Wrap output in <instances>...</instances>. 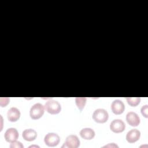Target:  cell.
Masks as SVG:
<instances>
[{"label":"cell","mask_w":148,"mask_h":148,"mask_svg":"<svg viewBox=\"0 0 148 148\" xmlns=\"http://www.w3.org/2000/svg\"><path fill=\"white\" fill-rule=\"evenodd\" d=\"M45 108L46 110L50 114H56L59 113L61 110L60 103L56 100L50 99L47 101L45 104Z\"/></svg>","instance_id":"6da1fadb"},{"label":"cell","mask_w":148,"mask_h":148,"mask_svg":"<svg viewBox=\"0 0 148 148\" xmlns=\"http://www.w3.org/2000/svg\"><path fill=\"white\" fill-rule=\"evenodd\" d=\"M44 112L45 106L40 103H36L31 106L29 115L32 119L36 120L40 119L43 115Z\"/></svg>","instance_id":"7a4b0ae2"},{"label":"cell","mask_w":148,"mask_h":148,"mask_svg":"<svg viewBox=\"0 0 148 148\" xmlns=\"http://www.w3.org/2000/svg\"><path fill=\"white\" fill-rule=\"evenodd\" d=\"M92 117L95 122L98 123H104L107 121L109 117V114L105 109L99 108L94 110Z\"/></svg>","instance_id":"3957f363"},{"label":"cell","mask_w":148,"mask_h":148,"mask_svg":"<svg viewBox=\"0 0 148 148\" xmlns=\"http://www.w3.org/2000/svg\"><path fill=\"white\" fill-rule=\"evenodd\" d=\"M60 140L59 135L54 132H49L47 134L44 138L45 144L49 147H54L57 146Z\"/></svg>","instance_id":"277c9868"},{"label":"cell","mask_w":148,"mask_h":148,"mask_svg":"<svg viewBox=\"0 0 148 148\" xmlns=\"http://www.w3.org/2000/svg\"><path fill=\"white\" fill-rule=\"evenodd\" d=\"M80 140L75 135H69L65 139L62 147L77 148L80 146Z\"/></svg>","instance_id":"5b68a950"},{"label":"cell","mask_w":148,"mask_h":148,"mask_svg":"<svg viewBox=\"0 0 148 148\" xmlns=\"http://www.w3.org/2000/svg\"><path fill=\"white\" fill-rule=\"evenodd\" d=\"M125 124L121 119H114L110 124V129L114 133H120L124 131Z\"/></svg>","instance_id":"8992f818"},{"label":"cell","mask_w":148,"mask_h":148,"mask_svg":"<svg viewBox=\"0 0 148 148\" xmlns=\"http://www.w3.org/2000/svg\"><path fill=\"white\" fill-rule=\"evenodd\" d=\"M4 138L8 142H14L18 138V132L15 128H8L4 134Z\"/></svg>","instance_id":"52a82bcc"},{"label":"cell","mask_w":148,"mask_h":148,"mask_svg":"<svg viewBox=\"0 0 148 148\" xmlns=\"http://www.w3.org/2000/svg\"><path fill=\"white\" fill-rule=\"evenodd\" d=\"M111 109L115 114H120L123 113L125 109V105L123 102L120 99L114 100L111 104Z\"/></svg>","instance_id":"ba28073f"},{"label":"cell","mask_w":148,"mask_h":148,"mask_svg":"<svg viewBox=\"0 0 148 148\" xmlns=\"http://www.w3.org/2000/svg\"><path fill=\"white\" fill-rule=\"evenodd\" d=\"M126 120L127 123L132 127L138 126L140 122V117L137 113L134 112H129L127 114Z\"/></svg>","instance_id":"9c48e42d"},{"label":"cell","mask_w":148,"mask_h":148,"mask_svg":"<svg viewBox=\"0 0 148 148\" xmlns=\"http://www.w3.org/2000/svg\"><path fill=\"white\" fill-rule=\"evenodd\" d=\"M140 136V132L137 129L130 130L126 135V140L130 143H134L138 140Z\"/></svg>","instance_id":"30bf717a"},{"label":"cell","mask_w":148,"mask_h":148,"mask_svg":"<svg viewBox=\"0 0 148 148\" xmlns=\"http://www.w3.org/2000/svg\"><path fill=\"white\" fill-rule=\"evenodd\" d=\"M20 112L16 107H12L7 112V117L9 121L12 122H15L17 121L20 117Z\"/></svg>","instance_id":"8fae6325"},{"label":"cell","mask_w":148,"mask_h":148,"mask_svg":"<svg viewBox=\"0 0 148 148\" xmlns=\"http://www.w3.org/2000/svg\"><path fill=\"white\" fill-rule=\"evenodd\" d=\"M22 136L23 139L27 141H32L36 139L37 132L35 130L31 128L25 129L23 131Z\"/></svg>","instance_id":"7c38bea8"},{"label":"cell","mask_w":148,"mask_h":148,"mask_svg":"<svg viewBox=\"0 0 148 148\" xmlns=\"http://www.w3.org/2000/svg\"><path fill=\"white\" fill-rule=\"evenodd\" d=\"M81 137L86 140H91L95 136V133L91 128H84L80 131Z\"/></svg>","instance_id":"4fadbf2b"},{"label":"cell","mask_w":148,"mask_h":148,"mask_svg":"<svg viewBox=\"0 0 148 148\" xmlns=\"http://www.w3.org/2000/svg\"><path fill=\"white\" fill-rule=\"evenodd\" d=\"M87 98L86 97H76L75 98V102L77 107L82 111L86 105Z\"/></svg>","instance_id":"5bb4252c"},{"label":"cell","mask_w":148,"mask_h":148,"mask_svg":"<svg viewBox=\"0 0 148 148\" xmlns=\"http://www.w3.org/2000/svg\"><path fill=\"white\" fill-rule=\"evenodd\" d=\"M126 99L128 103L131 106H137L140 101V97H127Z\"/></svg>","instance_id":"9a60e30c"},{"label":"cell","mask_w":148,"mask_h":148,"mask_svg":"<svg viewBox=\"0 0 148 148\" xmlns=\"http://www.w3.org/2000/svg\"><path fill=\"white\" fill-rule=\"evenodd\" d=\"M9 147L10 148H14V147H17V148H23L24 147L23 145L19 141H15L14 142L11 143V144L10 145Z\"/></svg>","instance_id":"2e32d148"},{"label":"cell","mask_w":148,"mask_h":148,"mask_svg":"<svg viewBox=\"0 0 148 148\" xmlns=\"http://www.w3.org/2000/svg\"><path fill=\"white\" fill-rule=\"evenodd\" d=\"M147 110H148V105H143L142 108H141V109H140V111H141V113L146 118H147L148 117V112H147Z\"/></svg>","instance_id":"e0dca14e"},{"label":"cell","mask_w":148,"mask_h":148,"mask_svg":"<svg viewBox=\"0 0 148 148\" xmlns=\"http://www.w3.org/2000/svg\"><path fill=\"white\" fill-rule=\"evenodd\" d=\"M9 102V98L5 97V98H1L0 99V105L2 107L6 106Z\"/></svg>","instance_id":"ac0fdd59"},{"label":"cell","mask_w":148,"mask_h":148,"mask_svg":"<svg viewBox=\"0 0 148 148\" xmlns=\"http://www.w3.org/2000/svg\"><path fill=\"white\" fill-rule=\"evenodd\" d=\"M103 147H119V146L117 145H115L114 143H112V144H110V143H109V144H108V145H105V146H103Z\"/></svg>","instance_id":"d6986e66"},{"label":"cell","mask_w":148,"mask_h":148,"mask_svg":"<svg viewBox=\"0 0 148 148\" xmlns=\"http://www.w3.org/2000/svg\"><path fill=\"white\" fill-rule=\"evenodd\" d=\"M39 147V146H34V145H32V146H29V147Z\"/></svg>","instance_id":"ffe728a7"}]
</instances>
